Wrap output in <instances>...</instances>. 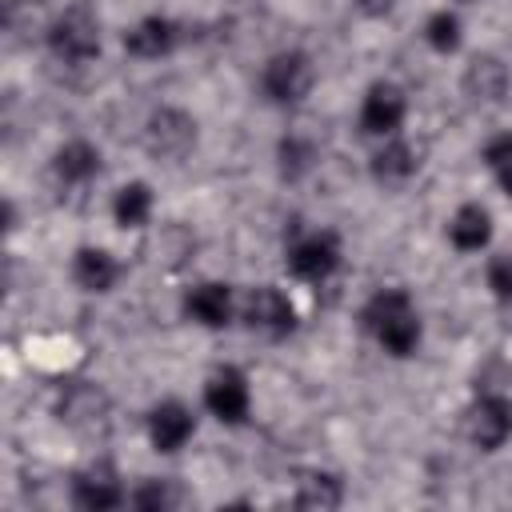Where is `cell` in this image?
Returning a JSON list of instances; mask_svg holds the SVG:
<instances>
[{
	"instance_id": "1",
	"label": "cell",
	"mask_w": 512,
	"mask_h": 512,
	"mask_svg": "<svg viewBox=\"0 0 512 512\" xmlns=\"http://www.w3.org/2000/svg\"><path fill=\"white\" fill-rule=\"evenodd\" d=\"M360 324L364 332L376 340V348L392 360H408L420 352V340H424V324H420V312L412 304V296L396 284L388 288H376L364 308H360Z\"/></svg>"
},
{
	"instance_id": "2",
	"label": "cell",
	"mask_w": 512,
	"mask_h": 512,
	"mask_svg": "<svg viewBox=\"0 0 512 512\" xmlns=\"http://www.w3.org/2000/svg\"><path fill=\"white\" fill-rule=\"evenodd\" d=\"M44 44L60 64H72V68L92 64L100 56V20H96V12L84 8V4H68L64 12L52 16V24L44 32Z\"/></svg>"
},
{
	"instance_id": "3",
	"label": "cell",
	"mask_w": 512,
	"mask_h": 512,
	"mask_svg": "<svg viewBox=\"0 0 512 512\" xmlns=\"http://www.w3.org/2000/svg\"><path fill=\"white\" fill-rule=\"evenodd\" d=\"M312 84H316V64L304 48H280L260 68V96L276 108H292L308 100Z\"/></svg>"
},
{
	"instance_id": "4",
	"label": "cell",
	"mask_w": 512,
	"mask_h": 512,
	"mask_svg": "<svg viewBox=\"0 0 512 512\" xmlns=\"http://www.w3.org/2000/svg\"><path fill=\"white\" fill-rule=\"evenodd\" d=\"M196 136H200V132H196V116L184 112V108H176V104L152 108L148 120H144V132H140L144 152H148L152 160H164V164L184 160V156L196 148Z\"/></svg>"
},
{
	"instance_id": "5",
	"label": "cell",
	"mask_w": 512,
	"mask_h": 512,
	"mask_svg": "<svg viewBox=\"0 0 512 512\" xmlns=\"http://www.w3.org/2000/svg\"><path fill=\"white\" fill-rule=\"evenodd\" d=\"M340 264H344V244H340V236H336L332 228L304 232V236H296V240L288 244V252H284L288 276H296V280H304V284H324V280H332V276L340 272Z\"/></svg>"
},
{
	"instance_id": "6",
	"label": "cell",
	"mask_w": 512,
	"mask_h": 512,
	"mask_svg": "<svg viewBox=\"0 0 512 512\" xmlns=\"http://www.w3.org/2000/svg\"><path fill=\"white\" fill-rule=\"evenodd\" d=\"M240 316H244V324H248L252 332H260V336H268V340H284V336H292L296 324H300V312H296L292 296H288L284 288H276V284H256V288L244 296Z\"/></svg>"
},
{
	"instance_id": "7",
	"label": "cell",
	"mask_w": 512,
	"mask_h": 512,
	"mask_svg": "<svg viewBox=\"0 0 512 512\" xmlns=\"http://www.w3.org/2000/svg\"><path fill=\"white\" fill-rule=\"evenodd\" d=\"M464 436L480 452H500L512 440V400L500 392H484L464 412Z\"/></svg>"
},
{
	"instance_id": "8",
	"label": "cell",
	"mask_w": 512,
	"mask_h": 512,
	"mask_svg": "<svg viewBox=\"0 0 512 512\" xmlns=\"http://www.w3.org/2000/svg\"><path fill=\"white\" fill-rule=\"evenodd\" d=\"M200 396H204L208 416L220 420V424H228V428L244 424L248 412H252V388H248V376H244L236 364H220V368L204 380V392H200Z\"/></svg>"
},
{
	"instance_id": "9",
	"label": "cell",
	"mask_w": 512,
	"mask_h": 512,
	"mask_svg": "<svg viewBox=\"0 0 512 512\" xmlns=\"http://www.w3.org/2000/svg\"><path fill=\"white\" fill-rule=\"evenodd\" d=\"M356 120H360V132H364V136H376V140L400 136V128H404V120H408V96H404V88L392 84V80L368 84Z\"/></svg>"
},
{
	"instance_id": "10",
	"label": "cell",
	"mask_w": 512,
	"mask_h": 512,
	"mask_svg": "<svg viewBox=\"0 0 512 512\" xmlns=\"http://www.w3.org/2000/svg\"><path fill=\"white\" fill-rule=\"evenodd\" d=\"M180 308H184V320H192L196 328H208V332L228 328V324H232V316L240 312L236 292H232L224 280H204V284H192V288L184 292Z\"/></svg>"
},
{
	"instance_id": "11",
	"label": "cell",
	"mask_w": 512,
	"mask_h": 512,
	"mask_svg": "<svg viewBox=\"0 0 512 512\" xmlns=\"http://www.w3.org/2000/svg\"><path fill=\"white\" fill-rule=\"evenodd\" d=\"M144 428H148V444L156 452L172 456L196 436V416H192V408L184 400H160V404L148 408Z\"/></svg>"
},
{
	"instance_id": "12",
	"label": "cell",
	"mask_w": 512,
	"mask_h": 512,
	"mask_svg": "<svg viewBox=\"0 0 512 512\" xmlns=\"http://www.w3.org/2000/svg\"><path fill=\"white\" fill-rule=\"evenodd\" d=\"M180 24L172 20V16H164V12H148V16H140L128 32H124V52L128 56H136V60H164V56H172L176 48H180Z\"/></svg>"
},
{
	"instance_id": "13",
	"label": "cell",
	"mask_w": 512,
	"mask_h": 512,
	"mask_svg": "<svg viewBox=\"0 0 512 512\" xmlns=\"http://www.w3.org/2000/svg\"><path fill=\"white\" fill-rule=\"evenodd\" d=\"M460 88H464V96H468L472 104L496 108V104H504V96H508V88H512V72H508V64H504L500 56L480 52V56H472V60L464 64Z\"/></svg>"
},
{
	"instance_id": "14",
	"label": "cell",
	"mask_w": 512,
	"mask_h": 512,
	"mask_svg": "<svg viewBox=\"0 0 512 512\" xmlns=\"http://www.w3.org/2000/svg\"><path fill=\"white\" fill-rule=\"evenodd\" d=\"M72 504L80 512H112V508L128 504V488L120 484V476L112 472V464H92V468L76 472V480H72Z\"/></svg>"
},
{
	"instance_id": "15",
	"label": "cell",
	"mask_w": 512,
	"mask_h": 512,
	"mask_svg": "<svg viewBox=\"0 0 512 512\" xmlns=\"http://www.w3.org/2000/svg\"><path fill=\"white\" fill-rule=\"evenodd\" d=\"M120 272H124L120 260H116L108 248H100V244H84V248H76V256H72V280H76L80 292L104 296V292L116 288Z\"/></svg>"
},
{
	"instance_id": "16",
	"label": "cell",
	"mask_w": 512,
	"mask_h": 512,
	"mask_svg": "<svg viewBox=\"0 0 512 512\" xmlns=\"http://www.w3.org/2000/svg\"><path fill=\"white\" fill-rule=\"evenodd\" d=\"M368 172H372L376 184H384V188H400V184H408V180L420 172V152H416L408 140L388 136V140L372 152Z\"/></svg>"
},
{
	"instance_id": "17",
	"label": "cell",
	"mask_w": 512,
	"mask_h": 512,
	"mask_svg": "<svg viewBox=\"0 0 512 512\" xmlns=\"http://www.w3.org/2000/svg\"><path fill=\"white\" fill-rule=\"evenodd\" d=\"M448 244L456 248V252H464V256H476V252H484L488 244H492V212L484 208V204H476V200H468V204H460L452 216H448Z\"/></svg>"
},
{
	"instance_id": "18",
	"label": "cell",
	"mask_w": 512,
	"mask_h": 512,
	"mask_svg": "<svg viewBox=\"0 0 512 512\" xmlns=\"http://www.w3.org/2000/svg\"><path fill=\"white\" fill-rule=\"evenodd\" d=\"M152 212H156L152 184H144V180H128V184L116 188V196H112V220H116V228H124V232H140V228L152 224Z\"/></svg>"
},
{
	"instance_id": "19",
	"label": "cell",
	"mask_w": 512,
	"mask_h": 512,
	"mask_svg": "<svg viewBox=\"0 0 512 512\" xmlns=\"http://www.w3.org/2000/svg\"><path fill=\"white\" fill-rule=\"evenodd\" d=\"M100 172V148L88 140H68L52 152V176L60 184H88Z\"/></svg>"
},
{
	"instance_id": "20",
	"label": "cell",
	"mask_w": 512,
	"mask_h": 512,
	"mask_svg": "<svg viewBox=\"0 0 512 512\" xmlns=\"http://www.w3.org/2000/svg\"><path fill=\"white\" fill-rule=\"evenodd\" d=\"M292 504H296V508H312V512L340 508V504H344V484H340V476L312 468V472H304V476L296 480Z\"/></svg>"
},
{
	"instance_id": "21",
	"label": "cell",
	"mask_w": 512,
	"mask_h": 512,
	"mask_svg": "<svg viewBox=\"0 0 512 512\" xmlns=\"http://www.w3.org/2000/svg\"><path fill=\"white\" fill-rule=\"evenodd\" d=\"M60 412H64L60 420H68V424L80 428V432H104V428H108V396H104L100 388H76V392L64 400Z\"/></svg>"
},
{
	"instance_id": "22",
	"label": "cell",
	"mask_w": 512,
	"mask_h": 512,
	"mask_svg": "<svg viewBox=\"0 0 512 512\" xmlns=\"http://www.w3.org/2000/svg\"><path fill=\"white\" fill-rule=\"evenodd\" d=\"M424 44L440 56H452L460 44H464V20L460 12L452 8H436L428 20H424Z\"/></svg>"
},
{
	"instance_id": "23",
	"label": "cell",
	"mask_w": 512,
	"mask_h": 512,
	"mask_svg": "<svg viewBox=\"0 0 512 512\" xmlns=\"http://www.w3.org/2000/svg\"><path fill=\"white\" fill-rule=\"evenodd\" d=\"M276 168L284 180H300L316 168V144L300 132H288L280 144H276Z\"/></svg>"
},
{
	"instance_id": "24",
	"label": "cell",
	"mask_w": 512,
	"mask_h": 512,
	"mask_svg": "<svg viewBox=\"0 0 512 512\" xmlns=\"http://www.w3.org/2000/svg\"><path fill=\"white\" fill-rule=\"evenodd\" d=\"M180 500L184 492L176 488V480H164V476H148L128 492V504L140 512H172Z\"/></svg>"
},
{
	"instance_id": "25",
	"label": "cell",
	"mask_w": 512,
	"mask_h": 512,
	"mask_svg": "<svg viewBox=\"0 0 512 512\" xmlns=\"http://www.w3.org/2000/svg\"><path fill=\"white\" fill-rule=\"evenodd\" d=\"M484 284H488V292H492L500 304H512V256H508V252H500V256L488 260Z\"/></svg>"
},
{
	"instance_id": "26",
	"label": "cell",
	"mask_w": 512,
	"mask_h": 512,
	"mask_svg": "<svg viewBox=\"0 0 512 512\" xmlns=\"http://www.w3.org/2000/svg\"><path fill=\"white\" fill-rule=\"evenodd\" d=\"M480 160H484V168H488L492 176L508 172V168H512V132H500V136H492V140L480 148Z\"/></svg>"
},
{
	"instance_id": "27",
	"label": "cell",
	"mask_w": 512,
	"mask_h": 512,
	"mask_svg": "<svg viewBox=\"0 0 512 512\" xmlns=\"http://www.w3.org/2000/svg\"><path fill=\"white\" fill-rule=\"evenodd\" d=\"M496 184H500V192L512 200V168H508V172H500V176H496Z\"/></svg>"
},
{
	"instance_id": "28",
	"label": "cell",
	"mask_w": 512,
	"mask_h": 512,
	"mask_svg": "<svg viewBox=\"0 0 512 512\" xmlns=\"http://www.w3.org/2000/svg\"><path fill=\"white\" fill-rule=\"evenodd\" d=\"M460 4H472V0H460Z\"/></svg>"
}]
</instances>
